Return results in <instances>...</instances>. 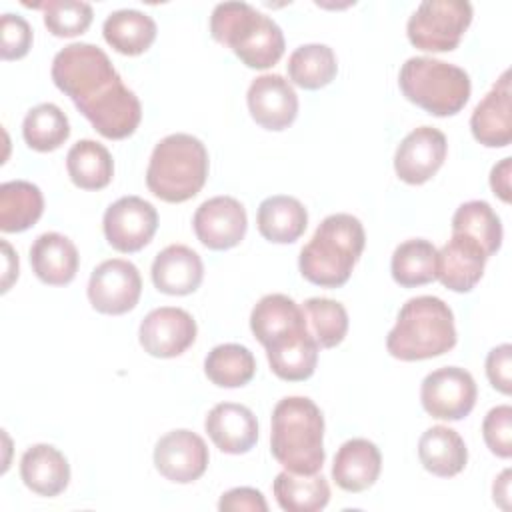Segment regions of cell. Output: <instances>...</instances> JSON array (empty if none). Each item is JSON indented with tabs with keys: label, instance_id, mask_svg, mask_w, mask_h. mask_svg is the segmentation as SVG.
I'll list each match as a JSON object with an SVG mask.
<instances>
[{
	"label": "cell",
	"instance_id": "d4e9b609",
	"mask_svg": "<svg viewBox=\"0 0 512 512\" xmlns=\"http://www.w3.org/2000/svg\"><path fill=\"white\" fill-rule=\"evenodd\" d=\"M418 458L422 466L440 478L456 476L468 462V450L462 436L448 426H432L418 440Z\"/></svg>",
	"mask_w": 512,
	"mask_h": 512
},
{
	"label": "cell",
	"instance_id": "ab89813d",
	"mask_svg": "<svg viewBox=\"0 0 512 512\" xmlns=\"http://www.w3.org/2000/svg\"><path fill=\"white\" fill-rule=\"evenodd\" d=\"M32 46V28L18 14H2L0 18V54L4 60H18Z\"/></svg>",
	"mask_w": 512,
	"mask_h": 512
},
{
	"label": "cell",
	"instance_id": "60d3db41",
	"mask_svg": "<svg viewBox=\"0 0 512 512\" xmlns=\"http://www.w3.org/2000/svg\"><path fill=\"white\" fill-rule=\"evenodd\" d=\"M486 376L498 392L502 394L512 392V346L510 344H500L488 352Z\"/></svg>",
	"mask_w": 512,
	"mask_h": 512
},
{
	"label": "cell",
	"instance_id": "836d02e7",
	"mask_svg": "<svg viewBox=\"0 0 512 512\" xmlns=\"http://www.w3.org/2000/svg\"><path fill=\"white\" fill-rule=\"evenodd\" d=\"M204 372L208 380L220 388H238L254 378L256 360L242 344H220L208 352Z\"/></svg>",
	"mask_w": 512,
	"mask_h": 512
},
{
	"label": "cell",
	"instance_id": "7bdbcfd3",
	"mask_svg": "<svg viewBox=\"0 0 512 512\" xmlns=\"http://www.w3.org/2000/svg\"><path fill=\"white\" fill-rule=\"evenodd\" d=\"M510 166L512 158H502L490 172V186L494 194L504 202H510Z\"/></svg>",
	"mask_w": 512,
	"mask_h": 512
},
{
	"label": "cell",
	"instance_id": "e0dca14e",
	"mask_svg": "<svg viewBox=\"0 0 512 512\" xmlns=\"http://www.w3.org/2000/svg\"><path fill=\"white\" fill-rule=\"evenodd\" d=\"M270 370L288 382L310 378L318 364V342L312 336L308 322L290 328L264 344Z\"/></svg>",
	"mask_w": 512,
	"mask_h": 512
},
{
	"label": "cell",
	"instance_id": "b9f144b4",
	"mask_svg": "<svg viewBox=\"0 0 512 512\" xmlns=\"http://www.w3.org/2000/svg\"><path fill=\"white\" fill-rule=\"evenodd\" d=\"M218 508L222 512H236V510H248V512H266L268 504L260 490L256 488H232L222 494Z\"/></svg>",
	"mask_w": 512,
	"mask_h": 512
},
{
	"label": "cell",
	"instance_id": "5bb4252c",
	"mask_svg": "<svg viewBox=\"0 0 512 512\" xmlns=\"http://www.w3.org/2000/svg\"><path fill=\"white\" fill-rule=\"evenodd\" d=\"M196 238L210 250H228L240 244L248 218L244 206L232 196H214L202 202L192 218Z\"/></svg>",
	"mask_w": 512,
	"mask_h": 512
},
{
	"label": "cell",
	"instance_id": "7c38bea8",
	"mask_svg": "<svg viewBox=\"0 0 512 512\" xmlns=\"http://www.w3.org/2000/svg\"><path fill=\"white\" fill-rule=\"evenodd\" d=\"M208 446L192 430L180 428L164 434L154 446V466L170 482L190 484L208 468Z\"/></svg>",
	"mask_w": 512,
	"mask_h": 512
},
{
	"label": "cell",
	"instance_id": "4316f807",
	"mask_svg": "<svg viewBox=\"0 0 512 512\" xmlns=\"http://www.w3.org/2000/svg\"><path fill=\"white\" fill-rule=\"evenodd\" d=\"M104 40L120 54L138 56L146 52L156 38V22L134 8L112 12L102 26Z\"/></svg>",
	"mask_w": 512,
	"mask_h": 512
},
{
	"label": "cell",
	"instance_id": "ac0fdd59",
	"mask_svg": "<svg viewBox=\"0 0 512 512\" xmlns=\"http://www.w3.org/2000/svg\"><path fill=\"white\" fill-rule=\"evenodd\" d=\"M510 72L504 70L492 90L478 102L470 116L472 136L488 148H504L512 142Z\"/></svg>",
	"mask_w": 512,
	"mask_h": 512
},
{
	"label": "cell",
	"instance_id": "6da1fadb",
	"mask_svg": "<svg viewBox=\"0 0 512 512\" xmlns=\"http://www.w3.org/2000/svg\"><path fill=\"white\" fill-rule=\"evenodd\" d=\"M52 80L104 138L122 140L138 128L140 100L102 48L88 42L64 46L52 60Z\"/></svg>",
	"mask_w": 512,
	"mask_h": 512
},
{
	"label": "cell",
	"instance_id": "8fae6325",
	"mask_svg": "<svg viewBox=\"0 0 512 512\" xmlns=\"http://www.w3.org/2000/svg\"><path fill=\"white\" fill-rule=\"evenodd\" d=\"M104 236L118 252H138L158 228L156 208L140 196H122L104 212Z\"/></svg>",
	"mask_w": 512,
	"mask_h": 512
},
{
	"label": "cell",
	"instance_id": "f1b7e54d",
	"mask_svg": "<svg viewBox=\"0 0 512 512\" xmlns=\"http://www.w3.org/2000/svg\"><path fill=\"white\" fill-rule=\"evenodd\" d=\"M70 180L82 190L106 188L114 174V162L106 146L96 140H78L66 154Z\"/></svg>",
	"mask_w": 512,
	"mask_h": 512
},
{
	"label": "cell",
	"instance_id": "3957f363",
	"mask_svg": "<svg viewBox=\"0 0 512 512\" xmlns=\"http://www.w3.org/2000/svg\"><path fill=\"white\" fill-rule=\"evenodd\" d=\"M366 244L362 222L352 214L326 216L310 242L300 250V274L322 288H338L348 282Z\"/></svg>",
	"mask_w": 512,
	"mask_h": 512
},
{
	"label": "cell",
	"instance_id": "d590c367",
	"mask_svg": "<svg viewBox=\"0 0 512 512\" xmlns=\"http://www.w3.org/2000/svg\"><path fill=\"white\" fill-rule=\"evenodd\" d=\"M452 232L474 238L490 258L502 244V224L492 206L484 200H470L458 206L452 216Z\"/></svg>",
	"mask_w": 512,
	"mask_h": 512
},
{
	"label": "cell",
	"instance_id": "f6af8a7d",
	"mask_svg": "<svg viewBox=\"0 0 512 512\" xmlns=\"http://www.w3.org/2000/svg\"><path fill=\"white\" fill-rule=\"evenodd\" d=\"M4 248V258H6V268H4V280H2V292H6L12 284V280L18 276V256H14L12 248L8 242H2Z\"/></svg>",
	"mask_w": 512,
	"mask_h": 512
},
{
	"label": "cell",
	"instance_id": "277c9868",
	"mask_svg": "<svg viewBox=\"0 0 512 512\" xmlns=\"http://www.w3.org/2000/svg\"><path fill=\"white\" fill-rule=\"evenodd\" d=\"M456 346V326L450 306L438 296L410 298L388 332L390 356L414 362L446 354Z\"/></svg>",
	"mask_w": 512,
	"mask_h": 512
},
{
	"label": "cell",
	"instance_id": "d6a6232c",
	"mask_svg": "<svg viewBox=\"0 0 512 512\" xmlns=\"http://www.w3.org/2000/svg\"><path fill=\"white\" fill-rule=\"evenodd\" d=\"M290 80L304 90H318L330 84L338 72L336 54L326 44H302L288 58Z\"/></svg>",
	"mask_w": 512,
	"mask_h": 512
},
{
	"label": "cell",
	"instance_id": "9c48e42d",
	"mask_svg": "<svg viewBox=\"0 0 512 512\" xmlns=\"http://www.w3.org/2000/svg\"><path fill=\"white\" fill-rule=\"evenodd\" d=\"M478 388L472 374L458 366L430 372L422 380L420 400L424 410L438 420H462L476 404Z\"/></svg>",
	"mask_w": 512,
	"mask_h": 512
},
{
	"label": "cell",
	"instance_id": "7a4b0ae2",
	"mask_svg": "<svg viewBox=\"0 0 512 512\" xmlns=\"http://www.w3.org/2000/svg\"><path fill=\"white\" fill-rule=\"evenodd\" d=\"M272 456L292 474H318L324 464V416L306 396H286L272 410Z\"/></svg>",
	"mask_w": 512,
	"mask_h": 512
},
{
	"label": "cell",
	"instance_id": "e575fe53",
	"mask_svg": "<svg viewBox=\"0 0 512 512\" xmlns=\"http://www.w3.org/2000/svg\"><path fill=\"white\" fill-rule=\"evenodd\" d=\"M24 142L36 152H52L70 136L68 116L52 102L38 104L28 110L22 122Z\"/></svg>",
	"mask_w": 512,
	"mask_h": 512
},
{
	"label": "cell",
	"instance_id": "52a82bcc",
	"mask_svg": "<svg viewBox=\"0 0 512 512\" xmlns=\"http://www.w3.org/2000/svg\"><path fill=\"white\" fill-rule=\"evenodd\" d=\"M398 86L406 100L432 116L458 114L470 98V76L444 60L414 56L408 58L398 74Z\"/></svg>",
	"mask_w": 512,
	"mask_h": 512
},
{
	"label": "cell",
	"instance_id": "4dcf8cb0",
	"mask_svg": "<svg viewBox=\"0 0 512 512\" xmlns=\"http://www.w3.org/2000/svg\"><path fill=\"white\" fill-rule=\"evenodd\" d=\"M438 250L424 238H412L396 246L390 262L392 278L404 288H416L436 280Z\"/></svg>",
	"mask_w": 512,
	"mask_h": 512
},
{
	"label": "cell",
	"instance_id": "8d00e7d4",
	"mask_svg": "<svg viewBox=\"0 0 512 512\" xmlns=\"http://www.w3.org/2000/svg\"><path fill=\"white\" fill-rule=\"evenodd\" d=\"M302 310L320 348H334L344 340L348 332V314L340 302L330 298H308Z\"/></svg>",
	"mask_w": 512,
	"mask_h": 512
},
{
	"label": "cell",
	"instance_id": "f546056e",
	"mask_svg": "<svg viewBox=\"0 0 512 512\" xmlns=\"http://www.w3.org/2000/svg\"><path fill=\"white\" fill-rule=\"evenodd\" d=\"M276 502L286 512H318L330 500V486L322 474L280 472L272 484Z\"/></svg>",
	"mask_w": 512,
	"mask_h": 512
},
{
	"label": "cell",
	"instance_id": "603a6c76",
	"mask_svg": "<svg viewBox=\"0 0 512 512\" xmlns=\"http://www.w3.org/2000/svg\"><path fill=\"white\" fill-rule=\"evenodd\" d=\"M30 264L44 284L64 286L74 280L80 256L70 238L58 232H44L30 246Z\"/></svg>",
	"mask_w": 512,
	"mask_h": 512
},
{
	"label": "cell",
	"instance_id": "4fadbf2b",
	"mask_svg": "<svg viewBox=\"0 0 512 512\" xmlns=\"http://www.w3.org/2000/svg\"><path fill=\"white\" fill-rule=\"evenodd\" d=\"M144 352L156 358H174L186 352L196 340L194 318L176 306H162L144 316L138 330Z\"/></svg>",
	"mask_w": 512,
	"mask_h": 512
},
{
	"label": "cell",
	"instance_id": "5b68a950",
	"mask_svg": "<svg viewBox=\"0 0 512 512\" xmlns=\"http://www.w3.org/2000/svg\"><path fill=\"white\" fill-rule=\"evenodd\" d=\"M212 38L228 46L248 68L266 70L284 54L280 26L246 2L216 4L210 16Z\"/></svg>",
	"mask_w": 512,
	"mask_h": 512
},
{
	"label": "cell",
	"instance_id": "7402d4cb",
	"mask_svg": "<svg viewBox=\"0 0 512 512\" xmlns=\"http://www.w3.org/2000/svg\"><path fill=\"white\" fill-rule=\"evenodd\" d=\"M380 468L382 456L378 446L366 438H352L338 448L332 478L346 492H364L378 480Z\"/></svg>",
	"mask_w": 512,
	"mask_h": 512
},
{
	"label": "cell",
	"instance_id": "9a60e30c",
	"mask_svg": "<svg viewBox=\"0 0 512 512\" xmlns=\"http://www.w3.org/2000/svg\"><path fill=\"white\" fill-rule=\"evenodd\" d=\"M446 152V136L440 130L432 126L414 128L396 148L394 170L406 184H424L440 170Z\"/></svg>",
	"mask_w": 512,
	"mask_h": 512
},
{
	"label": "cell",
	"instance_id": "30bf717a",
	"mask_svg": "<svg viewBox=\"0 0 512 512\" xmlns=\"http://www.w3.org/2000/svg\"><path fill=\"white\" fill-rule=\"evenodd\" d=\"M142 294V278L138 268L122 258L100 262L88 282V300L102 314L120 316L130 312Z\"/></svg>",
	"mask_w": 512,
	"mask_h": 512
},
{
	"label": "cell",
	"instance_id": "f35d334b",
	"mask_svg": "<svg viewBox=\"0 0 512 512\" xmlns=\"http://www.w3.org/2000/svg\"><path fill=\"white\" fill-rule=\"evenodd\" d=\"M482 436L492 454L498 458L512 456V408L508 404L496 406L484 416Z\"/></svg>",
	"mask_w": 512,
	"mask_h": 512
},
{
	"label": "cell",
	"instance_id": "2e32d148",
	"mask_svg": "<svg viewBox=\"0 0 512 512\" xmlns=\"http://www.w3.org/2000/svg\"><path fill=\"white\" fill-rule=\"evenodd\" d=\"M250 116L266 130L288 128L298 114V96L280 74H262L252 80L246 94Z\"/></svg>",
	"mask_w": 512,
	"mask_h": 512
},
{
	"label": "cell",
	"instance_id": "8992f818",
	"mask_svg": "<svg viewBox=\"0 0 512 512\" xmlns=\"http://www.w3.org/2000/svg\"><path fill=\"white\" fill-rule=\"evenodd\" d=\"M208 178L206 146L192 134L162 138L150 156L146 170L148 190L170 204L194 198Z\"/></svg>",
	"mask_w": 512,
	"mask_h": 512
},
{
	"label": "cell",
	"instance_id": "cb8c5ba5",
	"mask_svg": "<svg viewBox=\"0 0 512 512\" xmlns=\"http://www.w3.org/2000/svg\"><path fill=\"white\" fill-rule=\"evenodd\" d=\"M20 476L26 488L40 496H58L70 482L66 456L50 444H34L20 458Z\"/></svg>",
	"mask_w": 512,
	"mask_h": 512
},
{
	"label": "cell",
	"instance_id": "74e56055",
	"mask_svg": "<svg viewBox=\"0 0 512 512\" xmlns=\"http://www.w3.org/2000/svg\"><path fill=\"white\" fill-rule=\"evenodd\" d=\"M32 8L44 12V24L48 32L58 38H72L84 34L92 24V6L76 0H48L38 2Z\"/></svg>",
	"mask_w": 512,
	"mask_h": 512
},
{
	"label": "cell",
	"instance_id": "83f0119b",
	"mask_svg": "<svg viewBox=\"0 0 512 512\" xmlns=\"http://www.w3.org/2000/svg\"><path fill=\"white\" fill-rule=\"evenodd\" d=\"M44 212V196L40 188L26 180H10L0 184V230L24 232L34 226Z\"/></svg>",
	"mask_w": 512,
	"mask_h": 512
},
{
	"label": "cell",
	"instance_id": "44dd1931",
	"mask_svg": "<svg viewBox=\"0 0 512 512\" xmlns=\"http://www.w3.org/2000/svg\"><path fill=\"white\" fill-rule=\"evenodd\" d=\"M204 278L202 258L184 244H170L152 262L156 290L170 296H186L198 290Z\"/></svg>",
	"mask_w": 512,
	"mask_h": 512
},
{
	"label": "cell",
	"instance_id": "1f68e13d",
	"mask_svg": "<svg viewBox=\"0 0 512 512\" xmlns=\"http://www.w3.org/2000/svg\"><path fill=\"white\" fill-rule=\"evenodd\" d=\"M302 324H306L304 310L286 294H266L250 314L252 334L262 346L274 336Z\"/></svg>",
	"mask_w": 512,
	"mask_h": 512
},
{
	"label": "cell",
	"instance_id": "ee69618b",
	"mask_svg": "<svg viewBox=\"0 0 512 512\" xmlns=\"http://www.w3.org/2000/svg\"><path fill=\"white\" fill-rule=\"evenodd\" d=\"M492 492H494V502H496L500 508L508 510V508H510V504H508V498H510V470H504V472L496 478Z\"/></svg>",
	"mask_w": 512,
	"mask_h": 512
},
{
	"label": "cell",
	"instance_id": "484cf974",
	"mask_svg": "<svg viewBox=\"0 0 512 512\" xmlns=\"http://www.w3.org/2000/svg\"><path fill=\"white\" fill-rule=\"evenodd\" d=\"M258 232L268 242L290 244L296 242L308 224V212L300 200L292 196H270L262 200L256 214Z\"/></svg>",
	"mask_w": 512,
	"mask_h": 512
},
{
	"label": "cell",
	"instance_id": "ffe728a7",
	"mask_svg": "<svg viewBox=\"0 0 512 512\" xmlns=\"http://www.w3.org/2000/svg\"><path fill=\"white\" fill-rule=\"evenodd\" d=\"M204 428L214 446L224 454H246L258 440V422L254 412L236 402L216 404L208 412Z\"/></svg>",
	"mask_w": 512,
	"mask_h": 512
},
{
	"label": "cell",
	"instance_id": "d6986e66",
	"mask_svg": "<svg viewBox=\"0 0 512 512\" xmlns=\"http://www.w3.org/2000/svg\"><path fill=\"white\" fill-rule=\"evenodd\" d=\"M488 256L484 248L462 232H452V238L438 250L436 278L454 292H470L484 274Z\"/></svg>",
	"mask_w": 512,
	"mask_h": 512
},
{
	"label": "cell",
	"instance_id": "ba28073f",
	"mask_svg": "<svg viewBox=\"0 0 512 512\" xmlns=\"http://www.w3.org/2000/svg\"><path fill=\"white\" fill-rule=\"evenodd\" d=\"M472 22V4L466 0H424L412 12L406 34L412 46L424 52L454 50Z\"/></svg>",
	"mask_w": 512,
	"mask_h": 512
}]
</instances>
